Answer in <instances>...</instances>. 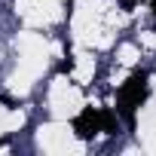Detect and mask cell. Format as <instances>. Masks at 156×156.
Returning a JSON list of instances; mask_svg holds the SVG:
<instances>
[{"label": "cell", "mask_w": 156, "mask_h": 156, "mask_svg": "<svg viewBox=\"0 0 156 156\" xmlns=\"http://www.w3.org/2000/svg\"><path fill=\"white\" fill-rule=\"evenodd\" d=\"M0 101H3L6 107H16V101H12V98H6V95H0Z\"/></svg>", "instance_id": "4"}, {"label": "cell", "mask_w": 156, "mask_h": 156, "mask_svg": "<svg viewBox=\"0 0 156 156\" xmlns=\"http://www.w3.org/2000/svg\"><path fill=\"white\" fill-rule=\"evenodd\" d=\"M147 95H150V73L147 70H135L119 86V92H116V116H122L129 129H135V113L147 101Z\"/></svg>", "instance_id": "1"}, {"label": "cell", "mask_w": 156, "mask_h": 156, "mask_svg": "<svg viewBox=\"0 0 156 156\" xmlns=\"http://www.w3.org/2000/svg\"><path fill=\"white\" fill-rule=\"evenodd\" d=\"M150 6H153V19H156V0H150Z\"/></svg>", "instance_id": "5"}, {"label": "cell", "mask_w": 156, "mask_h": 156, "mask_svg": "<svg viewBox=\"0 0 156 156\" xmlns=\"http://www.w3.org/2000/svg\"><path fill=\"white\" fill-rule=\"evenodd\" d=\"M70 129L80 141H92L95 135H101V110L98 107H83L70 119Z\"/></svg>", "instance_id": "2"}, {"label": "cell", "mask_w": 156, "mask_h": 156, "mask_svg": "<svg viewBox=\"0 0 156 156\" xmlns=\"http://www.w3.org/2000/svg\"><path fill=\"white\" fill-rule=\"evenodd\" d=\"M3 144H6V138H0V147H3Z\"/></svg>", "instance_id": "6"}, {"label": "cell", "mask_w": 156, "mask_h": 156, "mask_svg": "<svg viewBox=\"0 0 156 156\" xmlns=\"http://www.w3.org/2000/svg\"><path fill=\"white\" fill-rule=\"evenodd\" d=\"M116 129H119V116H116V110H101V132L116 135Z\"/></svg>", "instance_id": "3"}]
</instances>
